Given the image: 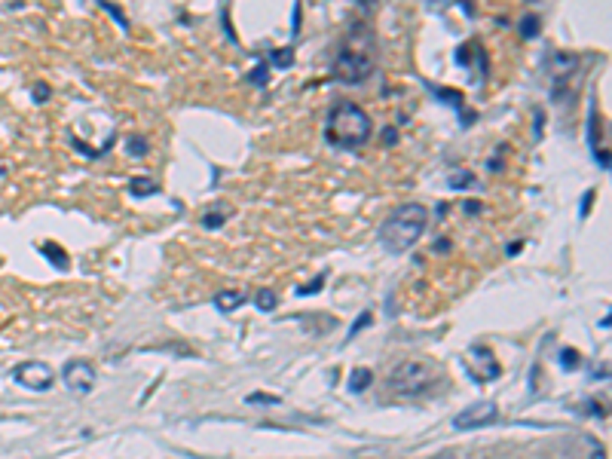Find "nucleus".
<instances>
[{
  "label": "nucleus",
  "instance_id": "nucleus-1",
  "mask_svg": "<svg viewBox=\"0 0 612 459\" xmlns=\"http://www.w3.org/2000/svg\"><path fill=\"white\" fill-rule=\"evenodd\" d=\"M426 224H429V212L419 202H407V206L395 208V212L386 218V224L380 227V242L389 248L392 254H401L407 248L417 245V239L426 233Z\"/></svg>",
  "mask_w": 612,
  "mask_h": 459
},
{
  "label": "nucleus",
  "instance_id": "nucleus-2",
  "mask_svg": "<svg viewBox=\"0 0 612 459\" xmlns=\"http://www.w3.org/2000/svg\"><path fill=\"white\" fill-rule=\"evenodd\" d=\"M371 132H374L371 116L365 114V108H358L352 101L337 104L331 110V116H328V129H325L328 141L340 150H355L361 144H367Z\"/></svg>",
  "mask_w": 612,
  "mask_h": 459
},
{
  "label": "nucleus",
  "instance_id": "nucleus-3",
  "mask_svg": "<svg viewBox=\"0 0 612 459\" xmlns=\"http://www.w3.org/2000/svg\"><path fill=\"white\" fill-rule=\"evenodd\" d=\"M435 383H438V367L429 362H417V358L395 364V371L389 373V389L398 392V395H423Z\"/></svg>",
  "mask_w": 612,
  "mask_h": 459
},
{
  "label": "nucleus",
  "instance_id": "nucleus-4",
  "mask_svg": "<svg viewBox=\"0 0 612 459\" xmlns=\"http://www.w3.org/2000/svg\"><path fill=\"white\" fill-rule=\"evenodd\" d=\"M334 74H337L343 83H361L365 77L374 74V62L365 55V52L343 49L337 55V62H334Z\"/></svg>",
  "mask_w": 612,
  "mask_h": 459
},
{
  "label": "nucleus",
  "instance_id": "nucleus-5",
  "mask_svg": "<svg viewBox=\"0 0 612 459\" xmlns=\"http://www.w3.org/2000/svg\"><path fill=\"white\" fill-rule=\"evenodd\" d=\"M12 377H16V383H22L25 389L46 392L52 386V380H56V373H52V367L43 364V362H22L16 371H12Z\"/></svg>",
  "mask_w": 612,
  "mask_h": 459
},
{
  "label": "nucleus",
  "instance_id": "nucleus-6",
  "mask_svg": "<svg viewBox=\"0 0 612 459\" xmlns=\"http://www.w3.org/2000/svg\"><path fill=\"white\" fill-rule=\"evenodd\" d=\"M62 380L74 395H86V392H92V386H95V367L89 362H83V358H74V362L64 364Z\"/></svg>",
  "mask_w": 612,
  "mask_h": 459
},
{
  "label": "nucleus",
  "instance_id": "nucleus-7",
  "mask_svg": "<svg viewBox=\"0 0 612 459\" xmlns=\"http://www.w3.org/2000/svg\"><path fill=\"white\" fill-rule=\"evenodd\" d=\"M496 417H499L496 404H493V401H478V404H472V408L459 410L456 417H453V425L465 432V429H478V425L493 423V419H496Z\"/></svg>",
  "mask_w": 612,
  "mask_h": 459
},
{
  "label": "nucleus",
  "instance_id": "nucleus-8",
  "mask_svg": "<svg viewBox=\"0 0 612 459\" xmlns=\"http://www.w3.org/2000/svg\"><path fill=\"white\" fill-rule=\"evenodd\" d=\"M242 303H245V297H242L239 291H223L215 297V306H218L221 312H233V310H239Z\"/></svg>",
  "mask_w": 612,
  "mask_h": 459
},
{
  "label": "nucleus",
  "instance_id": "nucleus-9",
  "mask_svg": "<svg viewBox=\"0 0 612 459\" xmlns=\"http://www.w3.org/2000/svg\"><path fill=\"white\" fill-rule=\"evenodd\" d=\"M40 251L46 254V258L52 260V266H58V270H68V254L58 251V245H52V242H46V245L40 248Z\"/></svg>",
  "mask_w": 612,
  "mask_h": 459
},
{
  "label": "nucleus",
  "instance_id": "nucleus-10",
  "mask_svg": "<svg viewBox=\"0 0 612 459\" xmlns=\"http://www.w3.org/2000/svg\"><path fill=\"white\" fill-rule=\"evenodd\" d=\"M156 181H150V178H135L129 184V193L132 196H150V193H156Z\"/></svg>",
  "mask_w": 612,
  "mask_h": 459
},
{
  "label": "nucleus",
  "instance_id": "nucleus-11",
  "mask_svg": "<svg viewBox=\"0 0 612 459\" xmlns=\"http://www.w3.org/2000/svg\"><path fill=\"white\" fill-rule=\"evenodd\" d=\"M254 303H258V310H263V312H273L276 306H279V297H276L273 291H258L254 294Z\"/></svg>",
  "mask_w": 612,
  "mask_h": 459
},
{
  "label": "nucleus",
  "instance_id": "nucleus-12",
  "mask_svg": "<svg viewBox=\"0 0 612 459\" xmlns=\"http://www.w3.org/2000/svg\"><path fill=\"white\" fill-rule=\"evenodd\" d=\"M367 386H371V371H365V367H361V371H355V373H352L350 389H352V392H361V389H367Z\"/></svg>",
  "mask_w": 612,
  "mask_h": 459
},
{
  "label": "nucleus",
  "instance_id": "nucleus-13",
  "mask_svg": "<svg viewBox=\"0 0 612 459\" xmlns=\"http://www.w3.org/2000/svg\"><path fill=\"white\" fill-rule=\"evenodd\" d=\"M450 187H456V190L459 187H475V175H472V172H456L450 178Z\"/></svg>",
  "mask_w": 612,
  "mask_h": 459
},
{
  "label": "nucleus",
  "instance_id": "nucleus-14",
  "mask_svg": "<svg viewBox=\"0 0 612 459\" xmlns=\"http://www.w3.org/2000/svg\"><path fill=\"white\" fill-rule=\"evenodd\" d=\"M578 362H582V358H578V352H576V349H563V352H561V364H563V367H570V371H572V367H578Z\"/></svg>",
  "mask_w": 612,
  "mask_h": 459
},
{
  "label": "nucleus",
  "instance_id": "nucleus-15",
  "mask_svg": "<svg viewBox=\"0 0 612 459\" xmlns=\"http://www.w3.org/2000/svg\"><path fill=\"white\" fill-rule=\"evenodd\" d=\"M248 401L252 404H279V398L267 395V392H254V395H248Z\"/></svg>",
  "mask_w": 612,
  "mask_h": 459
},
{
  "label": "nucleus",
  "instance_id": "nucleus-16",
  "mask_svg": "<svg viewBox=\"0 0 612 459\" xmlns=\"http://www.w3.org/2000/svg\"><path fill=\"white\" fill-rule=\"evenodd\" d=\"M202 224H206L208 230H218L223 224V214H206V218H202Z\"/></svg>",
  "mask_w": 612,
  "mask_h": 459
},
{
  "label": "nucleus",
  "instance_id": "nucleus-17",
  "mask_svg": "<svg viewBox=\"0 0 612 459\" xmlns=\"http://www.w3.org/2000/svg\"><path fill=\"white\" fill-rule=\"evenodd\" d=\"M367 321H371V312H361V319H358V321H355V325L350 327V337H355V331H361V327H365Z\"/></svg>",
  "mask_w": 612,
  "mask_h": 459
},
{
  "label": "nucleus",
  "instance_id": "nucleus-18",
  "mask_svg": "<svg viewBox=\"0 0 612 459\" xmlns=\"http://www.w3.org/2000/svg\"><path fill=\"white\" fill-rule=\"evenodd\" d=\"M129 147H132V153H135V156H144V153H147V150H144V147H147V144H144L141 138H138V141H135V138H132V141H129Z\"/></svg>",
  "mask_w": 612,
  "mask_h": 459
},
{
  "label": "nucleus",
  "instance_id": "nucleus-19",
  "mask_svg": "<svg viewBox=\"0 0 612 459\" xmlns=\"http://www.w3.org/2000/svg\"><path fill=\"white\" fill-rule=\"evenodd\" d=\"M321 282H325V275H319V279H315V282H309L306 288H300V294H315V291H319V288H321Z\"/></svg>",
  "mask_w": 612,
  "mask_h": 459
},
{
  "label": "nucleus",
  "instance_id": "nucleus-20",
  "mask_svg": "<svg viewBox=\"0 0 612 459\" xmlns=\"http://www.w3.org/2000/svg\"><path fill=\"white\" fill-rule=\"evenodd\" d=\"M539 34V28H536V18H530V22H526L524 18V37H536Z\"/></svg>",
  "mask_w": 612,
  "mask_h": 459
},
{
  "label": "nucleus",
  "instance_id": "nucleus-21",
  "mask_svg": "<svg viewBox=\"0 0 612 459\" xmlns=\"http://www.w3.org/2000/svg\"><path fill=\"white\" fill-rule=\"evenodd\" d=\"M591 199H594V190H588V193H585V199H582V218L591 212Z\"/></svg>",
  "mask_w": 612,
  "mask_h": 459
},
{
  "label": "nucleus",
  "instance_id": "nucleus-22",
  "mask_svg": "<svg viewBox=\"0 0 612 459\" xmlns=\"http://www.w3.org/2000/svg\"><path fill=\"white\" fill-rule=\"evenodd\" d=\"M34 95H40V98H46V95H49V89H46V86H43V83H40V86H34Z\"/></svg>",
  "mask_w": 612,
  "mask_h": 459
},
{
  "label": "nucleus",
  "instance_id": "nucleus-23",
  "mask_svg": "<svg viewBox=\"0 0 612 459\" xmlns=\"http://www.w3.org/2000/svg\"><path fill=\"white\" fill-rule=\"evenodd\" d=\"M591 459H607V456H603V450H594V456H591Z\"/></svg>",
  "mask_w": 612,
  "mask_h": 459
}]
</instances>
